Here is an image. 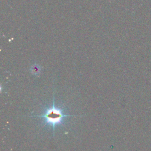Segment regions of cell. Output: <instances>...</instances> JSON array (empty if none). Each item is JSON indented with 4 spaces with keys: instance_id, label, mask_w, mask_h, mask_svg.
<instances>
[{
    "instance_id": "cell-1",
    "label": "cell",
    "mask_w": 151,
    "mask_h": 151,
    "mask_svg": "<svg viewBox=\"0 0 151 151\" xmlns=\"http://www.w3.org/2000/svg\"><path fill=\"white\" fill-rule=\"evenodd\" d=\"M43 117L45 122L48 125H50L53 126V137H54V129L56 125H57L62 122L64 117L68 116H76V115H65L63 112V111L60 109H58L55 106V101L54 96L53 98V106L50 108L47 109L45 113L42 115H37L33 116V117Z\"/></svg>"
}]
</instances>
